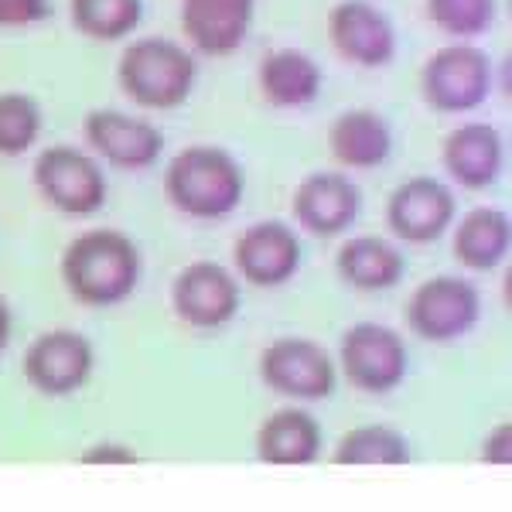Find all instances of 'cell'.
Here are the masks:
<instances>
[{
	"label": "cell",
	"instance_id": "cell-26",
	"mask_svg": "<svg viewBox=\"0 0 512 512\" xmlns=\"http://www.w3.org/2000/svg\"><path fill=\"white\" fill-rule=\"evenodd\" d=\"M338 461H345V465L349 461L352 465H400V461H407V444L386 427H362L342 441Z\"/></svg>",
	"mask_w": 512,
	"mask_h": 512
},
{
	"label": "cell",
	"instance_id": "cell-6",
	"mask_svg": "<svg viewBox=\"0 0 512 512\" xmlns=\"http://www.w3.org/2000/svg\"><path fill=\"white\" fill-rule=\"evenodd\" d=\"M82 140L99 164L130 171V175L151 171L164 154V134L158 123L127 110H106V106L82 117Z\"/></svg>",
	"mask_w": 512,
	"mask_h": 512
},
{
	"label": "cell",
	"instance_id": "cell-27",
	"mask_svg": "<svg viewBox=\"0 0 512 512\" xmlns=\"http://www.w3.org/2000/svg\"><path fill=\"white\" fill-rule=\"evenodd\" d=\"M55 14L52 0H0V28L18 31L45 24Z\"/></svg>",
	"mask_w": 512,
	"mask_h": 512
},
{
	"label": "cell",
	"instance_id": "cell-1",
	"mask_svg": "<svg viewBox=\"0 0 512 512\" xmlns=\"http://www.w3.org/2000/svg\"><path fill=\"white\" fill-rule=\"evenodd\" d=\"M164 198L198 222L233 216L246 195V171L226 147L188 144L164 164Z\"/></svg>",
	"mask_w": 512,
	"mask_h": 512
},
{
	"label": "cell",
	"instance_id": "cell-22",
	"mask_svg": "<svg viewBox=\"0 0 512 512\" xmlns=\"http://www.w3.org/2000/svg\"><path fill=\"white\" fill-rule=\"evenodd\" d=\"M69 21L82 38L117 45L134 38L144 21V0H69Z\"/></svg>",
	"mask_w": 512,
	"mask_h": 512
},
{
	"label": "cell",
	"instance_id": "cell-5",
	"mask_svg": "<svg viewBox=\"0 0 512 512\" xmlns=\"http://www.w3.org/2000/svg\"><path fill=\"white\" fill-rule=\"evenodd\" d=\"M31 181L45 205L72 219L96 216L110 198L106 171L86 147L76 144H48L31 164Z\"/></svg>",
	"mask_w": 512,
	"mask_h": 512
},
{
	"label": "cell",
	"instance_id": "cell-13",
	"mask_svg": "<svg viewBox=\"0 0 512 512\" xmlns=\"http://www.w3.org/2000/svg\"><path fill=\"white\" fill-rule=\"evenodd\" d=\"M342 369L359 390L390 393L407 376V345L386 325H355L342 338Z\"/></svg>",
	"mask_w": 512,
	"mask_h": 512
},
{
	"label": "cell",
	"instance_id": "cell-3",
	"mask_svg": "<svg viewBox=\"0 0 512 512\" xmlns=\"http://www.w3.org/2000/svg\"><path fill=\"white\" fill-rule=\"evenodd\" d=\"M62 280L79 304L113 308L134 294L140 280L137 243L120 229H86L65 246Z\"/></svg>",
	"mask_w": 512,
	"mask_h": 512
},
{
	"label": "cell",
	"instance_id": "cell-17",
	"mask_svg": "<svg viewBox=\"0 0 512 512\" xmlns=\"http://www.w3.org/2000/svg\"><path fill=\"white\" fill-rule=\"evenodd\" d=\"M328 154L345 171H376L393 154V127L373 106L335 113L325 130Z\"/></svg>",
	"mask_w": 512,
	"mask_h": 512
},
{
	"label": "cell",
	"instance_id": "cell-18",
	"mask_svg": "<svg viewBox=\"0 0 512 512\" xmlns=\"http://www.w3.org/2000/svg\"><path fill=\"white\" fill-rule=\"evenodd\" d=\"M93 373V349L76 332H48L41 335L24 355V376L31 386L48 396L76 393Z\"/></svg>",
	"mask_w": 512,
	"mask_h": 512
},
{
	"label": "cell",
	"instance_id": "cell-20",
	"mask_svg": "<svg viewBox=\"0 0 512 512\" xmlns=\"http://www.w3.org/2000/svg\"><path fill=\"white\" fill-rule=\"evenodd\" d=\"M512 222L495 205H478L454 226V260L468 270H495L509 256Z\"/></svg>",
	"mask_w": 512,
	"mask_h": 512
},
{
	"label": "cell",
	"instance_id": "cell-24",
	"mask_svg": "<svg viewBox=\"0 0 512 512\" xmlns=\"http://www.w3.org/2000/svg\"><path fill=\"white\" fill-rule=\"evenodd\" d=\"M45 130L41 103L28 93H0V158L14 161L35 151Z\"/></svg>",
	"mask_w": 512,
	"mask_h": 512
},
{
	"label": "cell",
	"instance_id": "cell-8",
	"mask_svg": "<svg viewBox=\"0 0 512 512\" xmlns=\"http://www.w3.org/2000/svg\"><path fill=\"white\" fill-rule=\"evenodd\" d=\"M458 219V198L451 185L434 175H414L393 188L386 198V226L403 243H434Z\"/></svg>",
	"mask_w": 512,
	"mask_h": 512
},
{
	"label": "cell",
	"instance_id": "cell-12",
	"mask_svg": "<svg viewBox=\"0 0 512 512\" xmlns=\"http://www.w3.org/2000/svg\"><path fill=\"white\" fill-rule=\"evenodd\" d=\"M407 321L427 342H454L478 321V291L461 277H434L410 297Z\"/></svg>",
	"mask_w": 512,
	"mask_h": 512
},
{
	"label": "cell",
	"instance_id": "cell-19",
	"mask_svg": "<svg viewBox=\"0 0 512 512\" xmlns=\"http://www.w3.org/2000/svg\"><path fill=\"white\" fill-rule=\"evenodd\" d=\"M325 72L315 55L301 48H274L256 65V89L260 99L274 110H304L321 96Z\"/></svg>",
	"mask_w": 512,
	"mask_h": 512
},
{
	"label": "cell",
	"instance_id": "cell-21",
	"mask_svg": "<svg viewBox=\"0 0 512 512\" xmlns=\"http://www.w3.org/2000/svg\"><path fill=\"white\" fill-rule=\"evenodd\" d=\"M338 274L355 291H390L403 277V253L383 236H352L338 250Z\"/></svg>",
	"mask_w": 512,
	"mask_h": 512
},
{
	"label": "cell",
	"instance_id": "cell-23",
	"mask_svg": "<svg viewBox=\"0 0 512 512\" xmlns=\"http://www.w3.org/2000/svg\"><path fill=\"white\" fill-rule=\"evenodd\" d=\"M318 451V427L301 410H280L263 424L260 454L274 465H304Z\"/></svg>",
	"mask_w": 512,
	"mask_h": 512
},
{
	"label": "cell",
	"instance_id": "cell-16",
	"mask_svg": "<svg viewBox=\"0 0 512 512\" xmlns=\"http://www.w3.org/2000/svg\"><path fill=\"white\" fill-rule=\"evenodd\" d=\"M175 311L192 328H222L239 311V284L226 267L209 260L188 263L171 291Z\"/></svg>",
	"mask_w": 512,
	"mask_h": 512
},
{
	"label": "cell",
	"instance_id": "cell-9",
	"mask_svg": "<svg viewBox=\"0 0 512 512\" xmlns=\"http://www.w3.org/2000/svg\"><path fill=\"white\" fill-rule=\"evenodd\" d=\"M291 212L304 233L332 239L355 226L362 212V192L345 171H311L297 181Z\"/></svg>",
	"mask_w": 512,
	"mask_h": 512
},
{
	"label": "cell",
	"instance_id": "cell-11",
	"mask_svg": "<svg viewBox=\"0 0 512 512\" xmlns=\"http://www.w3.org/2000/svg\"><path fill=\"white\" fill-rule=\"evenodd\" d=\"M256 0H181L178 24L185 45L205 59H229L250 38Z\"/></svg>",
	"mask_w": 512,
	"mask_h": 512
},
{
	"label": "cell",
	"instance_id": "cell-28",
	"mask_svg": "<svg viewBox=\"0 0 512 512\" xmlns=\"http://www.w3.org/2000/svg\"><path fill=\"white\" fill-rule=\"evenodd\" d=\"M7 342H11V308H7V301L0 297V352L7 349Z\"/></svg>",
	"mask_w": 512,
	"mask_h": 512
},
{
	"label": "cell",
	"instance_id": "cell-2",
	"mask_svg": "<svg viewBox=\"0 0 512 512\" xmlns=\"http://www.w3.org/2000/svg\"><path fill=\"white\" fill-rule=\"evenodd\" d=\"M198 62L188 45L175 38L144 35L127 38L117 59L120 93L147 113H171L192 99Z\"/></svg>",
	"mask_w": 512,
	"mask_h": 512
},
{
	"label": "cell",
	"instance_id": "cell-4",
	"mask_svg": "<svg viewBox=\"0 0 512 512\" xmlns=\"http://www.w3.org/2000/svg\"><path fill=\"white\" fill-rule=\"evenodd\" d=\"M495 62L475 41H448L420 65V99L441 117H468L489 103Z\"/></svg>",
	"mask_w": 512,
	"mask_h": 512
},
{
	"label": "cell",
	"instance_id": "cell-10",
	"mask_svg": "<svg viewBox=\"0 0 512 512\" xmlns=\"http://www.w3.org/2000/svg\"><path fill=\"white\" fill-rule=\"evenodd\" d=\"M441 168L465 192H485L506 175V137L489 120H465L441 140Z\"/></svg>",
	"mask_w": 512,
	"mask_h": 512
},
{
	"label": "cell",
	"instance_id": "cell-15",
	"mask_svg": "<svg viewBox=\"0 0 512 512\" xmlns=\"http://www.w3.org/2000/svg\"><path fill=\"white\" fill-rule=\"evenodd\" d=\"M236 270L253 287H280L301 267V239L287 222L267 219L243 229L233 246Z\"/></svg>",
	"mask_w": 512,
	"mask_h": 512
},
{
	"label": "cell",
	"instance_id": "cell-7",
	"mask_svg": "<svg viewBox=\"0 0 512 512\" xmlns=\"http://www.w3.org/2000/svg\"><path fill=\"white\" fill-rule=\"evenodd\" d=\"M328 45L342 62L355 65V69H386L396 59V28L373 0H338L325 18Z\"/></svg>",
	"mask_w": 512,
	"mask_h": 512
},
{
	"label": "cell",
	"instance_id": "cell-14",
	"mask_svg": "<svg viewBox=\"0 0 512 512\" xmlns=\"http://www.w3.org/2000/svg\"><path fill=\"white\" fill-rule=\"evenodd\" d=\"M270 390L294 400H321L335 386V366L321 345L308 338H277L260 359Z\"/></svg>",
	"mask_w": 512,
	"mask_h": 512
},
{
	"label": "cell",
	"instance_id": "cell-25",
	"mask_svg": "<svg viewBox=\"0 0 512 512\" xmlns=\"http://www.w3.org/2000/svg\"><path fill=\"white\" fill-rule=\"evenodd\" d=\"M427 21L448 41H478L489 35L499 0H424Z\"/></svg>",
	"mask_w": 512,
	"mask_h": 512
}]
</instances>
